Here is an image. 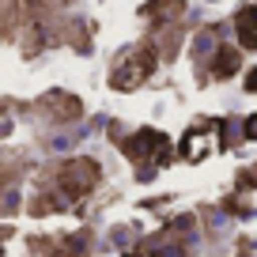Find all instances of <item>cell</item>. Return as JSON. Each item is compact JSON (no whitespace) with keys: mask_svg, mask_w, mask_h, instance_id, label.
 I'll use <instances>...</instances> for the list:
<instances>
[{"mask_svg":"<svg viewBox=\"0 0 257 257\" xmlns=\"http://www.w3.org/2000/svg\"><path fill=\"white\" fill-rule=\"evenodd\" d=\"M152 68H155V49H148V46H137L133 53L125 57V61L113 68V87H121V91H133V87H140V83L152 76Z\"/></svg>","mask_w":257,"mask_h":257,"instance_id":"1","label":"cell"},{"mask_svg":"<svg viewBox=\"0 0 257 257\" xmlns=\"http://www.w3.org/2000/svg\"><path fill=\"white\" fill-rule=\"evenodd\" d=\"M167 137H163V133H155V128H140V133H137V137H133V140H125V155H128V159H148V155H152V152H163V155H167Z\"/></svg>","mask_w":257,"mask_h":257,"instance_id":"2","label":"cell"},{"mask_svg":"<svg viewBox=\"0 0 257 257\" xmlns=\"http://www.w3.org/2000/svg\"><path fill=\"white\" fill-rule=\"evenodd\" d=\"M234 31H238V42L246 49H257V4H249L234 16Z\"/></svg>","mask_w":257,"mask_h":257,"instance_id":"3","label":"cell"},{"mask_svg":"<svg viewBox=\"0 0 257 257\" xmlns=\"http://www.w3.org/2000/svg\"><path fill=\"white\" fill-rule=\"evenodd\" d=\"M234 68H238V49L223 46L216 53V76H219V80H227V76H234Z\"/></svg>","mask_w":257,"mask_h":257,"instance_id":"4","label":"cell"},{"mask_svg":"<svg viewBox=\"0 0 257 257\" xmlns=\"http://www.w3.org/2000/svg\"><path fill=\"white\" fill-rule=\"evenodd\" d=\"M182 0H152L144 8V16H152V19H170V16H182Z\"/></svg>","mask_w":257,"mask_h":257,"instance_id":"5","label":"cell"},{"mask_svg":"<svg viewBox=\"0 0 257 257\" xmlns=\"http://www.w3.org/2000/svg\"><path fill=\"white\" fill-rule=\"evenodd\" d=\"M246 137H257V113H253V117L246 121Z\"/></svg>","mask_w":257,"mask_h":257,"instance_id":"6","label":"cell"},{"mask_svg":"<svg viewBox=\"0 0 257 257\" xmlns=\"http://www.w3.org/2000/svg\"><path fill=\"white\" fill-rule=\"evenodd\" d=\"M246 91H257V68H253V72L246 76Z\"/></svg>","mask_w":257,"mask_h":257,"instance_id":"7","label":"cell"}]
</instances>
